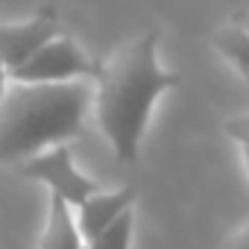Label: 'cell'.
<instances>
[{
    "label": "cell",
    "mask_w": 249,
    "mask_h": 249,
    "mask_svg": "<svg viewBox=\"0 0 249 249\" xmlns=\"http://www.w3.org/2000/svg\"><path fill=\"white\" fill-rule=\"evenodd\" d=\"M132 205H135V191L132 188H117V191H97V194H91L82 205L73 208L82 240H91L94 234H100L106 226H111L123 211H129Z\"/></svg>",
    "instance_id": "obj_6"
},
{
    "label": "cell",
    "mask_w": 249,
    "mask_h": 249,
    "mask_svg": "<svg viewBox=\"0 0 249 249\" xmlns=\"http://www.w3.org/2000/svg\"><path fill=\"white\" fill-rule=\"evenodd\" d=\"M214 47L220 56H226L243 76H249V33L234 27L231 21L214 33Z\"/></svg>",
    "instance_id": "obj_8"
},
{
    "label": "cell",
    "mask_w": 249,
    "mask_h": 249,
    "mask_svg": "<svg viewBox=\"0 0 249 249\" xmlns=\"http://www.w3.org/2000/svg\"><path fill=\"white\" fill-rule=\"evenodd\" d=\"M223 132L237 144V150H240V156H243V167H246V173H249V114H240V117L226 120Z\"/></svg>",
    "instance_id": "obj_10"
},
{
    "label": "cell",
    "mask_w": 249,
    "mask_h": 249,
    "mask_svg": "<svg viewBox=\"0 0 249 249\" xmlns=\"http://www.w3.org/2000/svg\"><path fill=\"white\" fill-rule=\"evenodd\" d=\"M56 36H62V21L53 6H41L33 18L21 24H0V62L12 73Z\"/></svg>",
    "instance_id": "obj_5"
},
{
    "label": "cell",
    "mask_w": 249,
    "mask_h": 249,
    "mask_svg": "<svg viewBox=\"0 0 249 249\" xmlns=\"http://www.w3.org/2000/svg\"><path fill=\"white\" fill-rule=\"evenodd\" d=\"M226 249H249V226H243L231 240H229V246Z\"/></svg>",
    "instance_id": "obj_11"
},
{
    "label": "cell",
    "mask_w": 249,
    "mask_h": 249,
    "mask_svg": "<svg viewBox=\"0 0 249 249\" xmlns=\"http://www.w3.org/2000/svg\"><path fill=\"white\" fill-rule=\"evenodd\" d=\"M231 24L249 33V12H246V9H240V12H234V15H231Z\"/></svg>",
    "instance_id": "obj_12"
},
{
    "label": "cell",
    "mask_w": 249,
    "mask_h": 249,
    "mask_svg": "<svg viewBox=\"0 0 249 249\" xmlns=\"http://www.w3.org/2000/svg\"><path fill=\"white\" fill-rule=\"evenodd\" d=\"M21 173L27 179H36V182H44L50 188V194H59L65 202H71L73 208L82 205L91 194L103 191L100 182L88 179L85 173L76 170L73 164V156H71V147L68 144H56L44 153H36L30 156L24 164H21Z\"/></svg>",
    "instance_id": "obj_4"
},
{
    "label": "cell",
    "mask_w": 249,
    "mask_h": 249,
    "mask_svg": "<svg viewBox=\"0 0 249 249\" xmlns=\"http://www.w3.org/2000/svg\"><path fill=\"white\" fill-rule=\"evenodd\" d=\"M38 249H85V240H82L79 226H76L73 205L65 202L59 194H50L47 223H44Z\"/></svg>",
    "instance_id": "obj_7"
},
{
    "label": "cell",
    "mask_w": 249,
    "mask_h": 249,
    "mask_svg": "<svg viewBox=\"0 0 249 249\" xmlns=\"http://www.w3.org/2000/svg\"><path fill=\"white\" fill-rule=\"evenodd\" d=\"M6 88H9V71H6V65H3V62H0V100H3Z\"/></svg>",
    "instance_id": "obj_13"
},
{
    "label": "cell",
    "mask_w": 249,
    "mask_h": 249,
    "mask_svg": "<svg viewBox=\"0 0 249 249\" xmlns=\"http://www.w3.org/2000/svg\"><path fill=\"white\" fill-rule=\"evenodd\" d=\"M94 82V111L103 135L117 161L135 164L153 106L164 91L182 85L179 73L159 65V30H147L144 36L120 44L100 62Z\"/></svg>",
    "instance_id": "obj_1"
},
{
    "label": "cell",
    "mask_w": 249,
    "mask_h": 249,
    "mask_svg": "<svg viewBox=\"0 0 249 249\" xmlns=\"http://www.w3.org/2000/svg\"><path fill=\"white\" fill-rule=\"evenodd\" d=\"M94 100L88 79L12 82L0 100V164L76 138Z\"/></svg>",
    "instance_id": "obj_2"
},
{
    "label": "cell",
    "mask_w": 249,
    "mask_h": 249,
    "mask_svg": "<svg viewBox=\"0 0 249 249\" xmlns=\"http://www.w3.org/2000/svg\"><path fill=\"white\" fill-rule=\"evenodd\" d=\"M100 62L88 59L82 47L71 36H56L47 41L27 65L9 73V82H73V79H94Z\"/></svg>",
    "instance_id": "obj_3"
},
{
    "label": "cell",
    "mask_w": 249,
    "mask_h": 249,
    "mask_svg": "<svg viewBox=\"0 0 249 249\" xmlns=\"http://www.w3.org/2000/svg\"><path fill=\"white\" fill-rule=\"evenodd\" d=\"M85 249H88V246H85Z\"/></svg>",
    "instance_id": "obj_14"
},
{
    "label": "cell",
    "mask_w": 249,
    "mask_h": 249,
    "mask_svg": "<svg viewBox=\"0 0 249 249\" xmlns=\"http://www.w3.org/2000/svg\"><path fill=\"white\" fill-rule=\"evenodd\" d=\"M132 231H135V214L129 208V211H123L111 226H106L100 234L85 240V246L88 249H129L132 246Z\"/></svg>",
    "instance_id": "obj_9"
}]
</instances>
